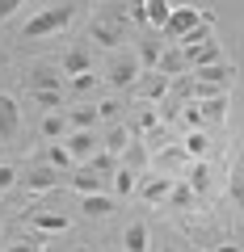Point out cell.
<instances>
[{"label":"cell","mask_w":244,"mask_h":252,"mask_svg":"<svg viewBox=\"0 0 244 252\" xmlns=\"http://www.w3.org/2000/svg\"><path fill=\"white\" fill-rule=\"evenodd\" d=\"M202 13L198 9H190V4H173V17H169V26H164V38H177V42H185V38L194 34V30L202 26Z\"/></svg>","instance_id":"obj_3"},{"label":"cell","mask_w":244,"mask_h":252,"mask_svg":"<svg viewBox=\"0 0 244 252\" xmlns=\"http://www.w3.org/2000/svg\"><path fill=\"white\" fill-rule=\"evenodd\" d=\"M169 202H173V206H190V202H194V189L185 185V181H177V185H173V193H169Z\"/></svg>","instance_id":"obj_29"},{"label":"cell","mask_w":244,"mask_h":252,"mask_svg":"<svg viewBox=\"0 0 244 252\" xmlns=\"http://www.w3.org/2000/svg\"><path fill=\"white\" fill-rule=\"evenodd\" d=\"M68 252H93V248H68Z\"/></svg>","instance_id":"obj_42"},{"label":"cell","mask_w":244,"mask_h":252,"mask_svg":"<svg viewBox=\"0 0 244 252\" xmlns=\"http://www.w3.org/2000/svg\"><path fill=\"white\" fill-rule=\"evenodd\" d=\"M207 147H210V139L202 135V130H190V135H185V156L202 160V156H207Z\"/></svg>","instance_id":"obj_27"},{"label":"cell","mask_w":244,"mask_h":252,"mask_svg":"<svg viewBox=\"0 0 244 252\" xmlns=\"http://www.w3.org/2000/svg\"><path fill=\"white\" fill-rule=\"evenodd\" d=\"M76 13H80V4H55V9H38L34 17L21 26L17 42H34V38H46V34H59L64 26H72Z\"/></svg>","instance_id":"obj_1"},{"label":"cell","mask_w":244,"mask_h":252,"mask_svg":"<svg viewBox=\"0 0 244 252\" xmlns=\"http://www.w3.org/2000/svg\"><path fill=\"white\" fill-rule=\"evenodd\" d=\"M160 252H177V248H160Z\"/></svg>","instance_id":"obj_43"},{"label":"cell","mask_w":244,"mask_h":252,"mask_svg":"<svg viewBox=\"0 0 244 252\" xmlns=\"http://www.w3.org/2000/svg\"><path fill=\"white\" fill-rule=\"evenodd\" d=\"M215 252H240V244H219Z\"/></svg>","instance_id":"obj_41"},{"label":"cell","mask_w":244,"mask_h":252,"mask_svg":"<svg viewBox=\"0 0 244 252\" xmlns=\"http://www.w3.org/2000/svg\"><path fill=\"white\" fill-rule=\"evenodd\" d=\"M21 135V105L13 93H0V143H13Z\"/></svg>","instance_id":"obj_5"},{"label":"cell","mask_w":244,"mask_h":252,"mask_svg":"<svg viewBox=\"0 0 244 252\" xmlns=\"http://www.w3.org/2000/svg\"><path fill=\"white\" fill-rule=\"evenodd\" d=\"M26 189H34V193H46V189H55L59 185V181H68V177H59V172L51 168V164H46V168H34V172H26Z\"/></svg>","instance_id":"obj_11"},{"label":"cell","mask_w":244,"mask_h":252,"mask_svg":"<svg viewBox=\"0 0 244 252\" xmlns=\"http://www.w3.org/2000/svg\"><path fill=\"white\" fill-rule=\"evenodd\" d=\"M185 185L194 189V198L210 189V168H207V160H194L190 168H185Z\"/></svg>","instance_id":"obj_15"},{"label":"cell","mask_w":244,"mask_h":252,"mask_svg":"<svg viewBox=\"0 0 244 252\" xmlns=\"http://www.w3.org/2000/svg\"><path fill=\"white\" fill-rule=\"evenodd\" d=\"M173 185H177V181L173 177H152V181H143V185H139V198L143 202H169V193H173Z\"/></svg>","instance_id":"obj_10"},{"label":"cell","mask_w":244,"mask_h":252,"mask_svg":"<svg viewBox=\"0 0 244 252\" xmlns=\"http://www.w3.org/2000/svg\"><path fill=\"white\" fill-rule=\"evenodd\" d=\"M164 89H169V80H164V76H160V80H156V84H147V97H164Z\"/></svg>","instance_id":"obj_39"},{"label":"cell","mask_w":244,"mask_h":252,"mask_svg":"<svg viewBox=\"0 0 244 252\" xmlns=\"http://www.w3.org/2000/svg\"><path fill=\"white\" fill-rule=\"evenodd\" d=\"M143 9H147V26L164 34V26H169V17H173V4H169V0H147Z\"/></svg>","instance_id":"obj_18"},{"label":"cell","mask_w":244,"mask_h":252,"mask_svg":"<svg viewBox=\"0 0 244 252\" xmlns=\"http://www.w3.org/2000/svg\"><path fill=\"white\" fill-rule=\"evenodd\" d=\"M64 147L72 152V160H76V164H80V160L89 164L93 156L101 152V139H97V130H72V135L64 139Z\"/></svg>","instance_id":"obj_6"},{"label":"cell","mask_w":244,"mask_h":252,"mask_svg":"<svg viewBox=\"0 0 244 252\" xmlns=\"http://www.w3.org/2000/svg\"><path fill=\"white\" fill-rule=\"evenodd\" d=\"M139 80V55L135 51H122L109 59V84L114 89H131V84Z\"/></svg>","instance_id":"obj_4"},{"label":"cell","mask_w":244,"mask_h":252,"mask_svg":"<svg viewBox=\"0 0 244 252\" xmlns=\"http://www.w3.org/2000/svg\"><path fill=\"white\" fill-rule=\"evenodd\" d=\"M42 135L55 139V143H64V139L72 135V122H68V114H46V118H42Z\"/></svg>","instance_id":"obj_16"},{"label":"cell","mask_w":244,"mask_h":252,"mask_svg":"<svg viewBox=\"0 0 244 252\" xmlns=\"http://www.w3.org/2000/svg\"><path fill=\"white\" fill-rule=\"evenodd\" d=\"M185 55V67H210V63H223V46L219 42H202V46H194V51H181Z\"/></svg>","instance_id":"obj_8"},{"label":"cell","mask_w":244,"mask_h":252,"mask_svg":"<svg viewBox=\"0 0 244 252\" xmlns=\"http://www.w3.org/2000/svg\"><path fill=\"white\" fill-rule=\"evenodd\" d=\"M232 80H236V67L232 63H210V67H198V72H194V84H210V89H232Z\"/></svg>","instance_id":"obj_7"},{"label":"cell","mask_w":244,"mask_h":252,"mask_svg":"<svg viewBox=\"0 0 244 252\" xmlns=\"http://www.w3.org/2000/svg\"><path fill=\"white\" fill-rule=\"evenodd\" d=\"M202 126V114H198V105H185V130H198Z\"/></svg>","instance_id":"obj_35"},{"label":"cell","mask_w":244,"mask_h":252,"mask_svg":"<svg viewBox=\"0 0 244 252\" xmlns=\"http://www.w3.org/2000/svg\"><path fill=\"white\" fill-rule=\"evenodd\" d=\"M127 147H131V130L114 122V126L105 130V139H101V152H109V156H127Z\"/></svg>","instance_id":"obj_13"},{"label":"cell","mask_w":244,"mask_h":252,"mask_svg":"<svg viewBox=\"0 0 244 252\" xmlns=\"http://www.w3.org/2000/svg\"><path fill=\"white\" fill-rule=\"evenodd\" d=\"M232 198L240 202V210H244V177H232Z\"/></svg>","instance_id":"obj_38"},{"label":"cell","mask_w":244,"mask_h":252,"mask_svg":"<svg viewBox=\"0 0 244 252\" xmlns=\"http://www.w3.org/2000/svg\"><path fill=\"white\" fill-rule=\"evenodd\" d=\"M68 122H72V130H93V126L101 122L97 105H76L72 114H68Z\"/></svg>","instance_id":"obj_20"},{"label":"cell","mask_w":244,"mask_h":252,"mask_svg":"<svg viewBox=\"0 0 244 252\" xmlns=\"http://www.w3.org/2000/svg\"><path fill=\"white\" fill-rule=\"evenodd\" d=\"M34 101L46 114H59V109H64V93H34Z\"/></svg>","instance_id":"obj_28"},{"label":"cell","mask_w":244,"mask_h":252,"mask_svg":"<svg viewBox=\"0 0 244 252\" xmlns=\"http://www.w3.org/2000/svg\"><path fill=\"white\" fill-rule=\"evenodd\" d=\"M147 227L143 223H131L127 231H122V252H147Z\"/></svg>","instance_id":"obj_17"},{"label":"cell","mask_w":244,"mask_h":252,"mask_svg":"<svg viewBox=\"0 0 244 252\" xmlns=\"http://www.w3.org/2000/svg\"><path fill=\"white\" fill-rule=\"evenodd\" d=\"M68 185H72L76 193H84V198H89V193H101V177H97V172H89V168L72 172V177H68Z\"/></svg>","instance_id":"obj_19"},{"label":"cell","mask_w":244,"mask_h":252,"mask_svg":"<svg viewBox=\"0 0 244 252\" xmlns=\"http://www.w3.org/2000/svg\"><path fill=\"white\" fill-rule=\"evenodd\" d=\"M84 168H89V172H109V168H114V156H109V152H97Z\"/></svg>","instance_id":"obj_31"},{"label":"cell","mask_w":244,"mask_h":252,"mask_svg":"<svg viewBox=\"0 0 244 252\" xmlns=\"http://www.w3.org/2000/svg\"><path fill=\"white\" fill-rule=\"evenodd\" d=\"M30 223H34L38 231H46V235H59V231H68V227H72V219L59 215V210H55V215H46V210H34V215H30Z\"/></svg>","instance_id":"obj_12"},{"label":"cell","mask_w":244,"mask_h":252,"mask_svg":"<svg viewBox=\"0 0 244 252\" xmlns=\"http://www.w3.org/2000/svg\"><path fill=\"white\" fill-rule=\"evenodd\" d=\"M93 89H97V76H93V72H84V76L72 80V93H93Z\"/></svg>","instance_id":"obj_32"},{"label":"cell","mask_w":244,"mask_h":252,"mask_svg":"<svg viewBox=\"0 0 244 252\" xmlns=\"http://www.w3.org/2000/svg\"><path fill=\"white\" fill-rule=\"evenodd\" d=\"M181 67H185V55H181V51H164L160 63H156V72H160V76H177Z\"/></svg>","instance_id":"obj_25"},{"label":"cell","mask_w":244,"mask_h":252,"mask_svg":"<svg viewBox=\"0 0 244 252\" xmlns=\"http://www.w3.org/2000/svg\"><path fill=\"white\" fill-rule=\"evenodd\" d=\"M202 42H210V26H207V21H202V26L194 30L185 42H181V51H194V46H202Z\"/></svg>","instance_id":"obj_30"},{"label":"cell","mask_w":244,"mask_h":252,"mask_svg":"<svg viewBox=\"0 0 244 252\" xmlns=\"http://www.w3.org/2000/svg\"><path fill=\"white\" fill-rule=\"evenodd\" d=\"M84 215H93V219L114 215V198H105V193H89V198H84Z\"/></svg>","instance_id":"obj_23"},{"label":"cell","mask_w":244,"mask_h":252,"mask_svg":"<svg viewBox=\"0 0 244 252\" xmlns=\"http://www.w3.org/2000/svg\"><path fill=\"white\" fill-rule=\"evenodd\" d=\"M30 89L34 93H64V72H55V67H34V72H30Z\"/></svg>","instance_id":"obj_9"},{"label":"cell","mask_w":244,"mask_h":252,"mask_svg":"<svg viewBox=\"0 0 244 252\" xmlns=\"http://www.w3.org/2000/svg\"><path fill=\"white\" fill-rule=\"evenodd\" d=\"M59 72H64V76H72V80H76V76L93 72V63H89V55H84L80 46H72V51L64 55V63H59Z\"/></svg>","instance_id":"obj_14"},{"label":"cell","mask_w":244,"mask_h":252,"mask_svg":"<svg viewBox=\"0 0 244 252\" xmlns=\"http://www.w3.org/2000/svg\"><path fill=\"white\" fill-rule=\"evenodd\" d=\"M17 9H21L17 0H0V21H4V17H13V13H17Z\"/></svg>","instance_id":"obj_40"},{"label":"cell","mask_w":244,"mask_h":252,"mask_svg":"<svg viewBox=\"0 0 244 252\" xmlns=\"http://www.w3.org/2000/svg\"><path fill=\"white\" fill-rule=\"evenodd\" d=\"M198 114L207 118V122H223V118H227V93H223V97H207L198 105Z\"/></svg>","instance_id":"obj_22"},{"label":"cell","mask_w":244,"mask_h":252,"mask_svg":"<svg viewBox=\"0 0 244 252\" xmlns=\"http://www.w3.org/2000/svg\"><path fill=\"white\" fill-rule=\"evenodd\" d=\"M127 160H131V164H135V168H139V164L147 160V152H143V147H135V143H131V147H127Z\"/></svg>","instance_id":"obj_37"},{"label":"cell","mask_w":244,"mask_h":252,"mask_svg":"<svg viewBox=\"0 0 244 252\" xmlns=\"http://www.w3.org/2000/svg\"><path fill=\"white\" fill-rule=\"evenodd\" d=\"M135 55H139V67H156V63H160V55H164V42H156V38H143Z\"/></svg>","instance_id":"obj_21"},{"label":"cell","mask_w":244,"mask_h":252,"mask_svg":"<svg viewBox=\"0 0 244 252\" xmlns=\"http://www.w3.org/2000/svg\"><path fill=\"white\" fill-rule=\"evenodd\" d=\"M97 114H101V122H114V118H118V101H101Z\"/></svg>","instance_id":"obj_34"},{"label":"cell","mask_w":244,"mask_h":252,"mask_svg":"<svg viewBox=\"0 0 244 252\" xmlns=\"http://www.w3.org/2000/svg\"><path fill=\"white\" fill-rule=\"evenodd\" d=\"M122 26H127V13H97V17L89 21V38L101 42L105 51H118V42H122Z\"/></svg>","instance_id":"obj_2"},{"label":"cell","mask_w":244,"mask_h":252,"mask_svg":"<svg viewBox=\"0 0 244 252\" xmlns=\"http://www.w3.org/2000/svg\"><path fill=\"white\" fill-rule=\"evenodd\" d=\"M46 164H51L55 172H64V168H72L76 160H72V152H68L64 143H51V147H46Z\"/></svg>","instance_id":"obj_24"},{"label":"cell","mask_w":244,"mask_h":252,"mask_svg":"<svg viewBox=\"0 0 244 252\" xmlns=\"http://www.w3.org/2000/svg\"><path fill=\"white\" fill-rule=\"evenodd\" d=\"M114 189H118V198H131V193L139 189L135 172H131V168H118V172H114Z\"/></svg>","instance_id":"obj_26"},{"label":"cell","mask_w":244,"mask_h":252,"mask_svg":"<svg viewBox=\"0 0 244 252\" xmlns=\"http://www.w3.org/2000/svg\"><path fill=\"white\" fill-rule=\"evenodd\" d=\"M4 252H42V244H34V240H17V244H9Z\"/></svg>","instance_id":"obj_36"},{"label":"cell","mask_w":244,"mask_h":252,"mask_svg":"<svg viewBox=\"0 0 244 252\" xmlns=\"http://www.w3.org/2000/svg\"><path fill=\"white\" fill-rule=\"evenodd\" d=\"M13 185H17V168H13V164H0V193L13 189Z\"/></svg>","instance_id":"obj_33"}]
</instances>
